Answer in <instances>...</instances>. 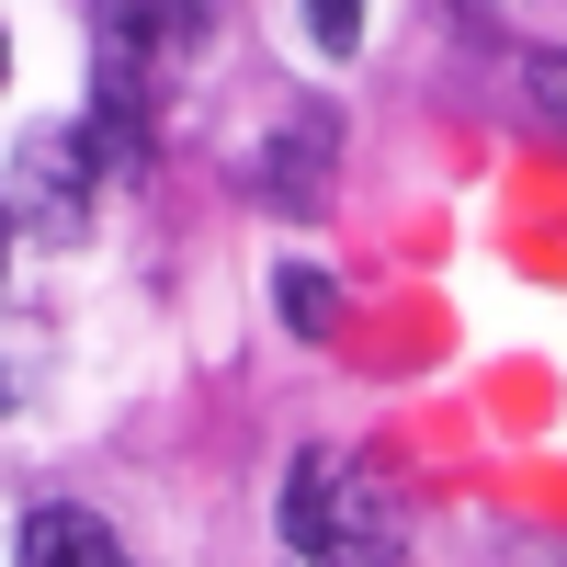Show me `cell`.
Returning a JSON list of instances; mask_svg holds the SVG:
<instances>
[{"label":"cell","mask_w":567,"mask_h":567,"mask_svg":"<svg viewBox=\"0 0 567 567\" xmlns=\"http://www.w3.org/2000/svg\"><path fill=\"white\" fill-rule=\"evenodd\" d=\"M272 307H284V329H307V341H318V329H341V284H329L318 261H284V272H272Z\"/></svg>","instance_id":"obj_4"},{"label":"cell","mask_w":567,"mask_h":567,"mask_svg":"<svg viewBox=\"0 0 567 567\" xmlns=\"http://www.w3.org/2000/svg\"><path fill=\"white\" fill-rule=\"evenodd\" d=\"M80 171H91L80 136H34L23 148V182H45V227H80Z\"/></svg>","instance_id":"obj_3"},{"label":"cell","mask_w":567,"mask_h":567,"mask_svg":"<svg viewBox=\"0 0 567 567\" xmlns=\"http://www.w3.org/2000/svg\"><path fill=\"white\" fill-rule=\"evenodd\" d=\"M523 80H534V114H556V125H567V58H534Z\"/></svg>","instance_id":"obj_6"},{"label":"cell","mask_w":567,"mask_h":567,"mask_svg":"<svg viewBox=\"0 0 567 567\" xmlns=\"http://www.w3.org/2000/svg\"><path fill=\"white\" fill-rule=\"evenodd\" d=\"M307 34L329 45V58H352V45H363V12H352V0H318V12H307Z\"/></svg>","instance_id":"obj_5"},{"label":"cell","mask_w":567,"mask_h":567,"mask_svg":"<svg viewBox=\"0 0 567 567\" xmlns=\"http://www.w3.org/2000/svg\"><path fill=\"white\" fill-rule=\"evenodd\" d=\"M0 239H12V227H0Z\"/></svg>","instance_id":"obj_7"},{"label":"cell","mask_w":567,"mask_h":567,"mask_svg":"<svg viewBox=\"0 0 567 567\" xmlns=\"http://www.w3.org/2000/svg\"><path fill=\"white\" fill-rule=\"evenodd\" d=\"M398 488L352 454H296L284 465V556L296 567H398Z\"/></svg>","instance_id":"obj_1"},{"label":"cell","mask_w":567,"mask_h":567,"mask_svg":"<svg viewBox=\"0 0 567 567\" xmlns=\"http://www.w3.org/2000/svg\"><path fill=\"white\" fill-rule=\"evenodd\" d=\"M0 58H12V45H0Z\"/></svg>","instance_id":"obj_8"},{"label":"cell","mask_w":567,"mask_h":567,"mask_svg":"<svg viewBox=\"0 0 567 567\" xmlns=\"http://www.w3.org/2000/svg\"><path fill=\"white\" fill-rule=\"evenodd\" d=\"M12 567H125V545H114V523H103V511H80V499H45V511H23V534H12Z\"/></svg>","instance_id":"obj_2"}]
</instances>
